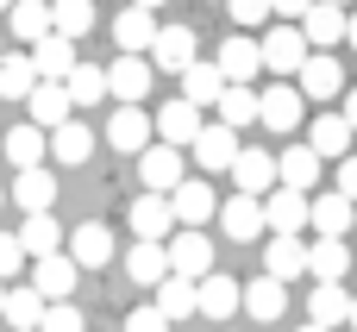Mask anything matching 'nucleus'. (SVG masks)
Instances as JSON below:
<instances>
[{"mask_svg": "<svg viewBox=\"0 0 357 332\" xmlns=\"http://www.w3.org/2000/svg\"><path fill=\"white\" fill-rule=\"evenodd\" d=\"M257 63H264L276 82H289V75L307 63V38H301V25H270V31L257 38Z\"/></svg>", "mask_w": 357, "mask_h": 332, "instance_id": "1", "label": "nucleus"}, {"mask_svg": "<svg viewBox=\"0 0 357 332\" xmlns=\"http://www.w3.org/2000/svg\"><path fill=\"white\" fill-rule=\"evenodd\" d=\"M295 94L301 100H339L345 94V69L333 50H307V63L295 69Z\"/></svg>", "mask_w": 357, "mask_h": 332, "instance_id": "2", "label": "nucleus"}, {"mask_svg": "<svg viewBox=\"0 0 357 332\" xmlns=\"http://www.w3.org/2000/svg\"><path fill=\"white\" fill-rule=\"evenodd\" d=\"M163 264H169V276H182V282H201V276L213 270V239H207V232H169V245H163Z\"/></svg>", "mask_w": 357, "mask_h": 332, "instance_id": "3", "label": "nucleus"}, {"mask_svg": "<svg viewBox=\"0 0 357 332\" xmlns=\"http://www.w3.org/2000/svg\"><path fill=\"white\" fill-rule=\"evenodd\" d=\"M144 63H151V69H163V75H182V69L195 63V25H157V38H151Z\"/></svg>", "mask_w": 357, "mask_h": 332, "instance_id": "4", "label": "nucleus"}, {"mask_svg": "<svg viewBox=\"0 0 357 332\" xmlns=\"http://www.w3.org/2000/svg\"><path fill=\"white\" fill-rule=\"evenodd\" d=\"M213 69H220V82H226V88H251V82L264 75V63H257V38H245V31H232V38L220 44V56H213Z\"/></svg>", "mask_w": 357, "mask_h": 332, "instance_id": "5", "label": "nucleus"}, {"mask_svg": "<svg viewBox=\"0 0 357 332\" xmlns=\"http://www.w3.org/2000/svg\"><path fill=\"white\" fill-rule=\"evenodd\" d=\"M201 126H207V119H201V107H188V100H169V107H157V113H151V138H157V144H169V151H188Z\"/></svg>", "mask_w": 357, "mask_h": 332, "instance_id": "6", "label": "nucleus"}, {"mask_svg": "<svg viewBox=\"0 0 357 332\" xmlns=\"http://www.w3.org/2000/svg\"><path fill=\"white\" fill-rule=\"evenodd\" d=\"M63 257H69L75 270H107V264H113V226H100V220L75 226V232L63 239Z\"/></svg>", "mask_w": 357, "mask_h": 332, "instance_id": "7", "label": "nucleus"}, {"mask_svg": "<svg viewBox=\"0 0 357 332\" xmlns=\"http://www.w3.org/2000/svg\"><path fill=\"white\" fill-rule=\"evenodd\" d=\"M100 75H107V94H113L119 107H138V100L151 94V75H157V69H151L144 56H113Z\"/></svg>", "mask_w": 357, "mask_h": 332, "instance_id": "8", "label": "nucleus"}, {"mask_svg": "<svg viewBox=\"0 0 357 332\" xmlns=\"http://www.w3.org/2000/svg\"><path fill=\"white\" fill-rule=\"evenodd\" d=\"M257 119H264L270 132H295V126L307 119V100L295 94V82H270V88L257 94Z\"/></svg>", "mask_w": 357, "mask_h": 332, "instance_id": "9", "label": "nucleus"}, {"mask_svg": "<svg viewBox=\"0 0 357 332\" xmlns=\"http://www.w3.org/2000/svg\"><path fill=\"white\" fill-rule=\"evenodd\" d=\"M188 151H195V163H201L207 176H220V169H232V157H238L245 144H238V132H232V126L207 119V126L195 132V144H188Z\"/></svg>", "mask_w": 357, "mask_h": 332, "instance_id": "10", "label": "nucleus"}, {"mask_svg": "<svg viewBox=\"0 0 357 332\" xmlns=\"http://www.w3.org/2000/svg\"><path fill=\"white\" fill-rule=\"evenodd\" d=\"M213 207H220V195L207 182H176L169 188V220H182V232H201L213 220Z\"/></svg>", "mask_w": 357, "mask_h": 332, "instance_id": "11", "label": "nucleus"}, {"mask_svg": "<svg viewBox=\"0 0 357 332\" xmlns=\"http://www.w3.org/2000/svg\"><path fill=\"white\" fill-rule=\"evenodd\" d=\"M157 13H144V6H119L113 13V44H119V56H144L151 50V38H157Z\"/></svg>", "mask_w": 357, "mask_h": 332, "instance_id": "12", "label": "nucleus"}, {"mask_svg": "<svg viewBox=\"0 0 357 332\" xmlns=\"http://www.w3.org/2000/svg\"><path fill=\"white\" fill-rule=\"evenodd\" d=\"M138 176H144V195H169L176 182H188L182 176V151H169V144H144L138 151Z\"/></svg>", "mask_w": 357, "mask_h": 332, "instance_id": "13", "label": "nucleus"}, {"mask_svg": "<svg viewBox=\"0 0 357 332\" xmlns=\"http://www.w3.org/2000/svg\"><path fill=\"white\" fill-rule=\"evenodd\" d=\"M75 264L63 257V251H50V257H31V289L44 295V301H75Z\"/></svg>", "mask_w": 357, "mask_h": 332, "instance_id": "14", "label": "nucleus"}, {"mask_svg": "<svg viewBox=\"0 0 357 332\" xmlns=\"http://www.w3.org/2000/svg\"><path fill=\"white\" fill-rule=\"evenodd\" d=\"M195 314H207V320H232L238 314V282L226 276V270H207L201 282H195Z\"/></svg>", "mask_w": 357, "mask_h": 332, "instance_id": "15", "label": "nucleus"}, {"mask_svg": "<svg viewBox=\"0 0 357 332\" xmlns=\"http://www.w3.org/2000/svg\"><path fill=\"white\" fill-rule=\"evenodd\" d=\"M301 38H307V50H333V44H345V6L314 0V6L301 13Z\"/></svg>", "mask_w": 357, "mask_h": 332, "instance_id": "16", "label": "nucleus"}, {"mask_svg": "<svg viewBox=\"0 0 357 332\" xmlns=\"http://www.w3.org/2000/svg\"><path fill=\"white\" fill-rule=\"evenodd\" d=\"M107 144L126 151V157H138V151L151 144V113H144V107H113V113H107Z\"/></svg>", "mask_w": 357, "mask_h": 332, "instance_id": "17", "label": "nucleus"}, {"mask_svg": "<svg viewBox=\"0 0 357 332\" xmlns=\"http://www.w3.org/2000/svg\"><path fill=\"white\" fill-rule=\"evenodd\" d=\"M44 157H56V163H69V169H75V163H88V157H94V132H88L82 119H63V126H50V132H44Z\"/></svg>", "mask_w": 357, "mask_h": 332, "instance_id": "18", "label": "nucleus"}, {"mask_svg": "<svg viewBox=\"0 0 357 332\" xmlns=\"http://www.w3.org/2000/svg\"><path fill=\"white\" fill-rule=\"evenodd\" d=\"M276 188L314 195V188H320V157H314L307 144H289V151H276Z\"/></svg>", "mask_w": 357, "mask_h": 332, "instance_id": "19", "label": "nucleus"}, {"mask_svg": "<svg viewBox=\"0 0 357 332\" xmlns=\"http://www.w3.org/2000/svg\"><path fill=\"white\" fill-rule=\"evenodd\" d=\"M232 182H238V195L264 201L276 188V151H238L232 157Z\"/></svg>", "mask_w": 357, "mask_h": 332, "instance_id": "20", "label": "nucleus"}, {"mask_svg": "<svg viewBox=\"0 0 357 332\" xmlns=\"http://www.w3.org/2000/svg\"><path fill=\"white\" fill-rule=\"evenodd\" d=\"M257 207H264V226H270V232L301 239V226H307V195H295V188H270Z\"/></svg>", "mask_w": 357, "mask_h": 332, "instance_id": "21", "label": "nucleus"}, {"mask_svg": "<svg viewBox=\"0 0 357 332\" xmlns=\"http://www.w3.org/2000/svg\"><path fill=\"white\" fill-rule=\"evenodd\" d=\"M238 314H251V320L276 326V320L289 314V282H270V276H257L251 289H238Z\"/></svg>", "mask_w": 357, "mask_h": 332, "instance_id": "22", "label": "nucleus"}, {"mask_svg": "<svg viewBox=\"0 0 357 332\" xmlns=\"http://www.w3.org/2000/svg\"><path fill=\"white\" fill-rule=\"evenodd\" d=\"M44 295L31 289V282H6V295H0V320L13 332H38V320H44Z\"/></svg>", "mask_w": 357, "mask_h": 332, "instance_id": "23", "label": "nucleus"}, {"mask_svg": "<svg viewBox=\"0 0 357 332\" xmlns=\"http://www.w3.org/2000/svg\"><path fill=\"white\" fill-rule=\"evenodd\" d=\"M6 201L25 207V213H50V201H56V176H50L44 163H38V169H19L13 188H6Z\"/></svg>", "mask_w": 357, "mask_h": 332, "instance_id": "24", "label": "nucleus"}, {"mask_svg": "<svg viewBox=\"0 0 357 332\" xmlns=\"http://www.w3.org/2000/svg\"><path fill=\"white\" fill-rule=\"evenodd\" d=\"M169 232H176V220H169V195H138V201H132V239L163 245Z\"/></svg>", "mask_w": 357, "mask_h": 332, "instance_id": "25", "label": "nucleus"}, {"mask_svg": "<svg viewBox=\"0 0 357 332\" xmlns=\"http://www.w3.org/2000/svg\"><path fill=\"white\" fill-rule=\"evenodd\" d=\"M307 226H314V239H345L351 232V201L345 195H307Z\"/></svg>", "mask_w": 357, "mask_h": 332, "instance_id": "26", "label": "nucleus"}, {"mask_svg": "<svg viewBox=\"0 0 357 332\" xmlns=\"http://www.w3.org/2000/svg\"><path fill=\"white\" fill-rule=\"evenodd\" d=\"M213 213H220V226H226V239H238V245H251V239H264V207H257L251 195H232V201H220Z\"/></svg>", "mask_w": 357, "mask_h": 332, "instance_id": "27", "label": "nucleus"}, {"mask_svg": "<svg viewBox=\"0 0 357 332\" xmlns=\"http://www.w3.org/2000/svg\"><path fill=\"white\" fill-rule=\"evenodd\" d=\"M6 31L19 38V50H31L38 38H50V0H13L6 6Z\"/></svg>", "mask_w": 357, "mask_h": 332, "instance_id": "28", "label": "nucleus"}, {"mask_svg": "<svg viewBox=\"0 0 357 332\" xmlns=\"http://www.w3.org/2000/svg\"><path fill=\"white\" fill-rule=\"evenodd\" d=\"M351 138L357 132L339 113H314V119H307V151H314V157H351Z\"/></svg>", "mask_w": 357, "mask_h": 332, "instance_id": "29", "label": "nucleus"}, {"mask_svg": "<svg viewBox=\"0 0 357 332\" xmlns=\"http://www.w3.org/2000/svg\"><path fill=\"white\" fill-rule=\"evenodd\" d=\"M25 56H31V69H38V82H63V75H69V69L82 63L69 38H38V44L25 50Z\"/></svg>", "mask_w": 357, "mask_h": 332, "instance_id": "30", "label": "nucleus"}, {"mask_svg": "<svg viewBox=\"0 0 357 332\" xmlns=\"http://www.w3.org/2000/svg\"><path fill=\"white\" fill-rule=\"evenodd\" d=\"M25 126H38V132H50V126H63L69 119V94H63V82H38L31 94H25Z\"/></svg>", "mask_w": 357, "mask_h": 332, "instance_id": "31", "label": "nucleus"}, {"mask_svg": "<svg viewBox=\"0 0 357 332\" xmlns=\"http://www.w3.org/2000/svg\"><path fill=\"white\" fill-rule=\"evenodd\" d=\"M345 270H351V245L345 239H314L307 245V276L314 282H345Z\"/></svg>", "mask_w": 357, "mask_h": 332, "instance_id": "32", "label": "nucleus"}, {"mask_svg": "<svg viewBox=\"0 0 357 332\" xmlns=\"http://www.w3.org/2000/svg\"><path fill=\"white\" fill-rule=\"evenodd\" d=\"M13 239H19L25 257H50V251H63V226H56V213H25V226H19Z\"/></svg>", "mask_w": 357, "mask_h": 332, "instance_id": "33", "label": "nucleus"}, {"mask_svg": "<svg viewBox=\"0 0 357 332\" xmlns=\"http://www.w3.org/2000/svg\"><path fill=\"white\" fill-rule=\"evenodd\" d=\"M301 270H307V245L289 239V232H276L270 251H264V276H270V282H289V276H301Z\"/></svg>", "mask_w": 357, "mask_h": 332, "instance_id": "34", "label": "nucleus"}, {"mask_svg": "<svg viewBox=\"0 0 357 332\" xmlns=\"http://www.w3.org/2000/svg\"><path fill=\"white\" fill-rule=\"evenodd\" d=\"M345 314H351V295H345V282H320L314 295H307V326H345Z\"/></svg>", "mask_w": 357, "mask_h": 332, "instance_id": "35", "label": "nucleus"}, {"mask_svg": "<svg viewBox=\"0 0 357 332\" xmlns=\"http://www.w3.org/2000/svg\"><path fill=\"white\" fill-rule=\"evenodd\" d=\"M220 88H226V82H220L213 56H195V63L182 69V100H188V107H213V100H220Z\"/></svg>", "mask_w": 357, "mask_h": 332, "instance_id": "36", "label": "nucleus"}, {"mask_svg": "<svg viewBox=\"0 0 357 332\" xmlns=\"http://www.w3.org/2000/svg\"><path fill=\"white\" fill-rule=\"evenodd\" d=\"M94 31V0H50V38H88Z\"/></svg>", "mask_w": 357, "mask_h": 332, "instance_id": "37", "label": "nucleus"}, {"mask_svg": "<svg viewBox=\"0 0 357 332\" xmlns=\"http://www.w3.org/2000/svg\"><path fill=\"white\" fill-rule=\"evenodd\" d=\"M0 157H13V169H38V163H44V132H38V126L0 132Z\"/></svg>", "mask_w": 357, "mask_h": 332, "instance_id": "38", "label": "nucleus"}, {"mask_svg": "<svg viewBox=\"0 0 357 332\" xmlns=\"http://www.w3.org/2000/svg\"><path fill=\"white\" fill-rule=\"evenodd\" d=\"M151 308H157L169 326H176V320H195V282H182V276H163V282H157V301H151Z\"/></svg>", "mask_w": 357, "mask_h": 332, "instance_id": "39", "label": "nucleus"}, {"mask_svg": "<svg viewBox=\"0 0 357 332\" xmlns=\"http://www.w3.org/2000/svg\"><path fill=\"white\" fill-rule=\"evenodd\" d=\"M31 88H38V69H31V56H25V50H13V56L0 50V100H25Z\"/></svg>", "mask_w": 357, "mask_h": 332, "instance_id": "40", "label": "nucleus"}, {"mask_svg": "<svg viewBox=\"0 0 357 332\" xmlns=\"http://www.w3.org/2000/svg\"><path fill=\"white\" fill-rule=\"evenodd\" d=\"M63 94H69V107H94V100H107V75L94 63H75L63 75Z\"/></svg>", "mask_w": 357, "mask_h": 332, "instance_id": "41", "label": "nucleus"}, {"mask_svg": "<svg viewBox=\"0 0 357 332\" xmlns=\"http://www.w3.org/2000/svg\"><path fill=\"white\" fill-rule=\"evenodd\" d=\"M220 126H232V132H245V126H257V88H220Z\"/></svg>", "mask_w": 357, "mask_h": 332, "instance_id": "42", "label": "nucleus"}, {"mask_svg": "<svg viewBox=\"0 0 357 332\" xmlns=\"http://www.w3.org/2000/svg\"><path fill=\"white\" fill-rule=\"evenodd\" d=\"M126 276H132V282H144V289H157V282L169 276V264H163V245H144V239H138V245L126 251Z\"/></svg>", "mask_w": 357, "mask_h": 332, "instance_id": "43", "label": "nucleus"}, {"mask_svg": "<svg viewBox=\"0 0 357 332\" xmlns=\"http://www.w3.org/2000/svg\"><path fill=\"white\" fill-rule=\"evenodd\" d=\"M38 332H88V314H82L75 301H50L44 320H38Z\"/></svg>", "mask_w": 357, "mask_h": 332, "instance_id": "44", "label": "nucleus"}, {"mask_svg": "<svg viewBox=\"0 0 357 332\" xmlns=\"http://www.w3.org/2000/svg\"><path fill=\"white\" fill-rule=\"evenodd\" d=\"M226 13H232V25H238V31L251 38V31H257V25L270 19V0H226Z\"/></svg>", "mask_w": 357, "mask_h": 332, "instance_id": "45", "label": "nucleus"}, {"mask_svg": "<svg viewBox=\"0 0 357 332\" xmlns=\"http://www.w3.org/2000/svg\"><path fill=\"white\" fill-rule=\"evenodd\" d=\"M19 270H25V251H19V239H13V232H0V289H6V282H19Z\"/></svg>", "mask_w": 357, "mask_h": 332, "instance_id": "46", "label": "nucleus"}, {"mask_svg": "<svg viewBox=\"0 0 357 332\" xmlns=\"http://www.w3.org/2000/svg\"><path fill=\"white\" fill-rule=\"evenodd\" d=\"M126 332H169V320H163L157 308H132V314H126Z\"/></svg>", "mask_w": 357, "mask_h": 332, "instance_id": "47", "label": "nucleus"}, {"mask_svg": "<svg viewBox=\"0 0 357 332\" xmlns=\"http://www.w3.org/2000/svg\"><path fill=\"white\" fill-rule=\"evenodd\" d=\"M333 195H345L357 207V157H339V188H333Z\"/></svg>", "mask_w": 357, "mask_h": 332, "instance_id": "48", "label": "nucleus"}, {"mask_svg": "<svg viewBox=\"0 0 357 332\" xmlns=\"http://www.w3.org/2000/svg\"><path fill=\"white\" fill-rule=\"evenodd\" d=\"M314 0H270V13H276V25H301V13H307Z\"/></svg>", "mask_w": 357, "mask_h": 332, "instance_id": "49", "label": "nucleus"}, {"mask_svg": "<svg viewBox=\"0 0 357 332\" xmlns=\"http://www.w3.org/2000/svg\"><path fill=\"white\" fill-rule=\"evenodd\" d=\"M339 119H345V126H351V132H357V88H351V94H345V113H339Z\"/></svg>", "mask_w": 357, "mask_h": 332, "instance_id": "50", "label": "nucleus"}, {"mask_svg": "<svg viewBox=\"0 0 357 332\" xmlns=\"http://www.w3.org/2000/svg\"><path fill=\"white\" fill-rule=\"evenodd\" d=\"M345 44L357 50V6H345Z\"/></svg>", "mask_w": 357, "mask_h": 332, "instance_id": "51", "label": "nucleus"}, {"mask_svg": "<svg viewBox=\"0 0 357 332\" xmlns=\"http://www.w3.org/2000/svg\"><path fill=\"white\" fill-rule=\"evenodd\" d=\"M132 6H144V13H157V6H169V0H132Z\"/></svg>", "mask_w": 357, "mask_h": 332, "instance_id": "52", "label": "nucleus"}, {"mask_svg": "<svg viewBox=\"0 0 357 332\" xmlns=\"http://www.w3.org/2000/svg\"><path fill=\"white\" fill-rule=\"evenodd\" d=\"M345 326H357V295H351V314H345Z\"/></svg>", "mask_w": 357, "mask_h": 332, "instance_id": "53", "label": "nucleus"}, {"mask_svg": "<svg viewBox=\"0 0 357 332\" xmlns=\"http://www.w3.org/2000/svg\"><path fill=\"white\" fill-rule=\"evenodd\" d=\"M301 332H326V326H301Z\"/></svg>", "mask_w": 357, "mask_h": 332, "instance_id": "54", "label": "nucleus"}, {"mask_svg": "<svg viewBox=\"0 0 357 332\" xmlns=\"http://www.w3.org/2000/svg\"><path fill=\"white\" fill-rule=\"evenodd\" d=\"M351 232H357V207H351Z\"/></svg>", "mask_w": 357, "mask_h": 332, "instance_id": "55", "label": "nucleus"}, {"mask_svg": "<svg viewBox=\"0 0 357 332\" xmlns=\"http://www.w3.org/2000/svg\"><path fill=\"white\" fill-rule=\"evenodd\" d=\"M6 6H13V0H0V13H6Z\"/></svg>", "mask_w": 357, "mask_h": 332, "instance_id": "56", "label": "nucleus"}, {"mask_svg": "<svg viewBox=\"0 0 357 332\" xmlns=\"http://www.w3.org/2000/svg\"><path fill=\"white\" fill-rule=\"evenodd\" d=\"M0 207H6V188H0Z\"/></svg>", "mask_w": 357, "mask_h": 332, "instance_id": "57", "label": "nucleus"}, {"mask_svg": "<svg viewBox=\"0 0 357 332\" xmlns=\"http://www.w3.org/2000/svg\"><path fill=\"white\" fill-rule=\"evenodd\" d=\"M333 6H351V0H333Z\"/></svg>", "mask_w": 357, "mask_h": 332, "instance_id": "58", "label": "nucleus"}, {"mask_svg": "<svg viewBox=\"0 0 357 332\" xmlns=\"http://www.w3.org/2000/svg\"><path fill=\"white\" fill-rule=\"evenodd\" d=\"M220 332H232V326H220Z\"/></svg>", "mask_w": 357, "mask_h": 332, "instance_id": "59", "label": "nucleus"}, {"mask_svg": "<svg viewBox=\"0 0 357 332\" xmlns=\"http://www.w3.org/2000/svg\"><path fill=\"white\" fill-rule=\"evenodd\" d=\"M0 295H6V289H0Z\"/></svg>", "mask_w": 357, "mask_h": 332, "instance_id": "60", "label": "nucleus"}, {"mask_svg": "<svg viewBox=\"0 0 357 332\" xmlns=\"http://www.w3.org/2000/svg\"><path fill=\"white\" fill-rule=\"evenodd\" d=\"M0 50H6V44H0Z\"/></svg>", "mask_w": 357, "mask_h": 332, "instance_id": "61", "label": "nucleus"}]
</instances>
